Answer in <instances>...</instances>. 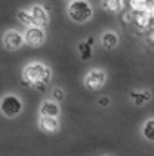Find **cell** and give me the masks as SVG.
<instances>
[{
	"label": "cell",
	"mask_w": 154,
	"mask_h": 156,
	"mask_svg": "<svg viewBox=\"0 0 154 156\" xmlns=\"http://www.w3.org/2000/svg\"><path fill=\"white\" fill-rule=\"evenodd\" d=\"M149 15L152 18V24H154V2H151V7H149Z\"/></svg>",
	"instance_id": "obj_21"
},
{
	"label": "cell",
	"mask_w": 154,
	"mask_h": 156,
	"mask_svg": "<svg viewBox=\"0 0 154 156\" xmlns=\"http://www.w3.org/2000/svg\"><path fill=\"white\" fill-rule=\"evenodd\" d=\"M16 20H18V22H20L26 29L35 26L33 16H31V13H29V7H27V9H18V13H16Z\"/></svg>",
	"instance_id": "obj_13"
},
{
	"label": "cell",
	"mask_w": 154,
	"mask_h": 156,
	"mask_svg": "<svg viewBox=\"0 0 154 156\" xmlns=\"http://www.w3.org/2000/svg\"><path fill=\"white\" fill-rule=\"evenodd\" d=\"M24 40H26V45L29 47H42L45 44V29L42 27H27L24 31Z\"/></svg>",
	"instance_id": "obj_6"
},
{
	"label": "cell",
	"mask_w": 154,
	"mask_h": 156,
	"mask_svg": "<svg viewBox=\"0 0 154 156\" xmlns=\"http://www.w3.org/2000/svg\"><path fill=\"white\" fill-rule=\"evenodd\" d=\"M151 29H152V31H154V24H152V27H151Z\"/></svg>",
	"instance_id": "obj_22"
},
{
	"label": "cell",
	"mask_w": 154,
	"mask_h": 156,
	"mask_svg": "<svg viewBox=\"0 0 154 156\" xmlns=\"http://www.w3.org/2000/svg\"><path fill=\"white\" fill-rule=\"evenodd\" d=\"M53 78L51 67L44 62H29L22 67V80L31 89H44Z\"/></svg>",
	"instance_id": "obj_1"
},
{
	"label": "cell",
	"mask_w": 154,
	"mask_h": 156,
	"mask_svg": "<svg viewBox=\"0 0 154 156\" xmlns=\"http://www.w3.org/2000/svg\"><path fill=\"white\" fill-rule=\"evenodd\" d=\"M60 104L58 102H54L53 98L51 100H44L42 104H40V109H38V113H40V116H44V118H58L60 116Z\"/></svg>",
	"instance_id": "obj_8"
},
{
	"label": "cell",
	"mask_w": 154,
	"mask_h": 156,
	"mask_svg": "<svg viewBox=\"0 0 154 156\" xmlns=\"http://www.w3.org/2000/svg\"><path fill=\"white\" fill-rule=\"evenodd\" d=\"M142 134H143V138H145V140L154 142V118L147 120V122L142 125Z\"/></svg>",
	"instance_id": "obj_15"
},
{
	"label": "cell",
	"mask_w": 154,
	"mask_h": 156,
	"mask_svg": "<svg viewBox=\"0 0 154 156\" xmlns=\"http://www.w3.org/2000/svg\"><path fill=\"white\" fill-rule=\"evenodd\" d=\"M38 129L47 133V134H54L60 131V120L58 118H38Z\"/></svg>",
	"instance_id": "obj_9"
},
{
	"label": "cell",
	"mask_w": 154,
	"mask_h": 156,
	"mask_svg": "<svg viewBox=\"0 0 154 156\" xmlns=\"http://www.w3.org/2000/svg\"><path fill=\"white\" fill-rule=\"evenodd\" d=\"M127 5L131 7V11L134 15L138 13H147L149 7H151V2H145V0H132V2H127Z\"/></svg>",
	"instance_id": "obj_14"
},
{
	"label": "cell",
	"mask_w": 154,
	"mask_h": 156,
	"mask_svg": "<svg viewBox=\"0 0 154 156\" xmlns=\"http://www.w3.org/2000/svg\"><path fill=\"white\" fill-rule=\"evenodd\" d=\"M78 53H80L82 60H89V58L93 56V45H91V44H87V42L83 40V42H80V44H78Z\"/></svg>",
	"instance_id": "obj_16"
},
{
	"label": "cell",
	"mask_w": 154,
	"mask_h": 156,
	"mask_svg": "<svg viewBox=\"0 0 154 156\" xmlns=\"http://www.w3.org/2000/svg\"><path fill=\"white\" fill-rule=\"evenodd\" d=\"M24 109V104L20 100V96L9 93V94H4L0 98V113L5 118H16Z\"/></svg>",
	"instance_id": "obj_3"
},
{
	"label": "cell",
	"mask_w": 154,
	"mask_h": 156,
	"mask_svg": "<svg viewBox=\"0 0 154 156\" xmlns=\"http://www.w3.org/2000/svg\"><path fill=\"white\" fill-rule=\"evenodd\" d=\"M125 5H127V2H121V0H109V2H102V7L103 9H107L109 13H123V9H125Z\"/></svg>",
	"instance_id": "obj_12"
},
{
	"label": "cell",
	"mask_w": 154,
	"mask_h": 156,
	"mask_svg": "<svg viewBox=\"0 0 154 156\" xmlns=\"http://www.w3.org/2000/svg\"><path fill=\"white\" fill-rule=\"evenodd\" d=\"M29 13H31V16H33V22H35V26L37 27H47L49 26V11L42 5V4H33L31 7H29Z\"/></svg>",
	"instance_id": "obj_7"
},
{
	"label": "cell",
	"mask_w": 154,
	"mask_h": 156,
	"mask_svg": "<svg viewBox=\"0 0 154 156\" xmlns=\"http://www.w3.org/2000/svg\"><path fill=\"white\" fill-rule=\"evenodd\" d=\"M134 18H136V15H134L131 9L121 13V22H123L125 26H132V24H134Z\"/></svg>",
	"instance_id": "obj_17"
},
{
	"label": "cell",
	"mask_w": 154,
	"mask_h": 156,
	"mask_svg": "<svg viewBox=\"0 0 154 156\" xmlns=\"http://www.w3.org/2000/svg\"><path fill=\"white\" fill-rule=\"evenodd\" d=\"M151 98H152V93H151V91H132V93H131V100H132V104L138 105V107L149 104Z\"/></svg>",
	"instance_id": "obj_11"
},
{
	"label": "cell",
	"mask_w": 154,
	"mask_h": 156,
	"mask_svg": "<svg viewBox=\"0 0 154 156\" xmlns=\"http://www.w3.org/2000/svg\"><path fill=\"white\" fill-rule=\"evenodd\" d=\"M145 38H147V42H149L151 45H154V31H152V29H151V31L145 35Z\"/></svg>",
	"instance_id": "obj_20"
},
{
	"label": "cell",
	"mask_w": 154,
	"mask_h": 156,
	"mask_svg": "<svg viewBox=\"0 0 154 156\" xmlns=\"http://www.w3.org/2000/svg\"><path fill=\"white\" fill-rule=\"evenodd\" d=\"M67 16L76 22V24H85L93 18V5L83 0H75L67 4Z\"/></svg>",
	"instance_id": "obj_2"
},
{
	"label": "cell",
	"mask_w": 154,
	"mask_h": 156,
	"mask_svg": "<svg viewBox=\"0 0 154 156\" xmlns=\"http://www.w3.org/2000/svg\"><path fill=\"white\" fill-rule=\"evenodd\" d=\"M98 104H100L102 107H107V105L111 104V98H109V96H102V98L98 100Z\"/></svg>",
	"instance_id": "obj_19"
},
{
	"label": "cell",
	"mask_w": 154,
	"mask_h": 156,
	"mask_svg": "<svg viewBox=\"0 0 154 156\" xmlns=\"http://www.w3.org/2000/svg\"><path fill=\"white\" fill-rule=\"evenodd\" d=\"M100 44H102V47L107 49V51L116 49L118 44H120V35L114 33V31H105V33H102V37H100Z\"/></svg>",
	"instance_id": "obj_10"
},
{
	"label": "cell",
	"mask_w": 154,
	"mask_h": 156,
	"mask_svg": "<svg viewBox=\"0 0 154 156\" xmlns=\"http://www.w3.org/2000/svg\"><path fill=\"white\" fill-rule=\"evenodd\" d=\"M105 82H107V73L102 67H93L83 76V85L89 91H100V89H103Z\"/></svg>",
	"instance_id": "obj_4"
},
{
	"label": "cell",
	"mask_w": 154,
	"mask_h": 156,
	"mask_svg": "<svg viewBox=\"0 0 154 156\" xmlns=\"http://www.w3.org/2000/svg\"><path fill=\"white\" fill-rule=\"evenodd\" d=\"M24 44H26L24 33H20V31H16V29H9V31H5L4 37H2V45H4V49H7V51H16V49H20Z\"/></svg>",
	"instance_id": "obj_5"
},
{
	"label": "cell",
	"mask_w": 154,
	"mask_h": 156,
	"mask_svg": "<svg viewBox=\"0 0 154 156\" xmlns=\"http://www.w3.org/2000/svg\"><path fill=\"white\" fill-rule=\"evenodd\" d=\"M64 98H65V91L60 89V87H54V89H53V100H54V102H60V100H64Z\"/></svg>",
	"instance_id": "obj_18"
}]
</instances>
